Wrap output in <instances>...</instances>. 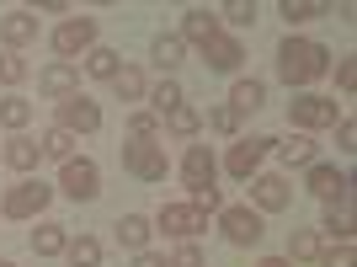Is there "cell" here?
Segmentation results:
<instances>
[{
	"instance_id": "cell-18",
	"label": "cell",
	"mask_w": 357,
	"mask_h": 267,
	"mask_svg": "<svg viewBox=\"0 0 357 267\" xmlns=\"http://www.w3.org/2000/svg\"><path fill=\"white\" fill-rule=\"evenodd\" d=\"M0 161L16 166V171H38L43 145H38V139H27V134H11V139H6V150H0Z\"/></svg>"
},
{
	"instance_id": "cell-3",
	"label": "cell",
	"mask_w": 357,
	"mask_h": 267,
	"mask_svg": "<svg viewBox=\"0 0 357 267\" xmlns=\"http://www.w3.org/2000/svg\"><path fill=\"white\" fill-rule=\"evenodd\" d=\"M123 171L139 177V182H165V171H171L165 145L160 139H128V145H123Z\"/></svg>"
},
{
	"instance_id": "cell-33",
	"label": "cell",
	"mask_w": 357,
	"mask_h": 267,
	"mask_svg": "<svg viewBox=\"0 0 357 267\" xmlns=\"http://www.w3.org/2000/svg\"><path fill=\"white\" fill-rule=\"evenodd\" d=\"M38 145H43V155H54V161H75V134H64V129H48Z\"/></svg>"
},
{
	"instance_id": "cell-35",
	"label": "cell",
	"mask_w": 357,
	"mask_h": 267,
	"mask_svg": "<svg viewBox=\"0 0 357 267\" xmlns=\"http://www.w3.org/2000/svg\"><path fill=\"white\" fill-rule=\"evenodd\" d=\"M219 22H229V27H251V22H256V6H251V0H229V6L219 11Z\"/></svg>"
},
{
	"instance_id": "cell-2",
	"label": "cell",
	"mask_w": 357,
	"mask_h": 267,
	"mask_svg": "<svg viewBox=\"0 0 357 267\" xmlns=\"http://www.w3.org/2000/svg\"><path fill=\"white\" fill-rule=\"evenodd\" d=\"M48 203H54V187H48L43 177H22L11 193L0 198V214H6V219H38Z\"/></svg>"
},
{
	"instance_id": "cell-6",
	"label": "cell",
	"mask_w": 357,
	"mask_h": 267,
	"mask_svg": "<svg viewBox=\"0 0 357 267\" xmlns=\"http://www.w3.org/2000/svg\"><path fill=\"white\" fill-rule=\"evenodd\" d=\"M96 48V16H70V22H59V32H54V54L59 59L75 64V54H91Z\"/></svg>"
},
{
	"instance_id": "cell-11",
	"label": "cell",
	"mask_w": 357,
	"mask_h": 267,
	"mask_svg": "<svg viewBox=\"0 0 357 267\" xmlns=\"http://www.w3.org/2000/svg\"><path fill=\"white\" fill-rule=\"evenodd\" d=\"M155 224H160L165 236H176V240H192L197 230H208V214L192 203H165L160 214H155Z\"/></svg>"
},
{
	"instance_id": "cell-1",
	"label": "cell",
	"mask_w": 357,
	"mask_h": 267,
	"mask_svg": "<svg viewBox=\"0 0 357 267\" xmlns=\"http://www.w3.org/2000/svg\"><path fill=\"white\" fill-rule=\"evenodd\" d=\"M331 70V48L326 43H310V38H283V48H278V75H283L288 86H310V80H320V75Z\"/></svg>"
},
{
	"instance_id": "cell-21",
	"label": "cell",
	"mask_w": 357,
	"mask_h": 267,
	"mask_svg": "<svg viewBox=\"0 0 357 267\" xmlns=\"http://www.w3.org/2000/svg\"><path fill=\"white\" fill-rule=\"evenodd\" d=\"M149 236H155V230H149L144 214H123L118 219V240L128 246V252H149Z\"/></svg>"
},
{
	"instance_id": "cell-44",
	"label": "cell",
	"mask_w": 357,
	"mask_h": 267,
	"mask_svg": "<svg viewBox=\"0 0 357 267\" xmlns=\"http://www.w3.org/2000/svg\"><path fill=\"white\" fill-rule=\"evenodd\" d=\"M256 267H294V262H288V257H261Z\"/></svg>"
},
{
	"instance_id": "cell-17",
	"label": "cell",
	"mask_w": 357,
	"mask_h": 267,
	"mask_svg": "<svg viewBox=\"0 0 357 267\" xmlns=\"http://www.w3.org/2000/svg\"><path fill=\"white\" fill-rule=\"evenodd\" d=\"M240 59H245V48H240V38H229V32H219V38L203 48V64H208L213 75H235Z\"/></svg>"
},
{
	"instance_id": "cell-29",
	"label": "cell",
	"mask_w": 357,
	"mask_h": 267,
	"mask_svg": "<svg viewBox=\"0 0 357 267\" xmlns=\"http://www.w3.org/2000/svg\"><path fill=\"white\" fill-rule=\"evenodd\" d=\"M288 262H320V236L314 230H294L288 236Z\"/></svg>"
},
{
	"instance_id": "cell-30",
	"label": "cell",
	"mask_w": 357,
	"mask_h": 267,
	"mask_svg": "<svg viewBox=\"0 0 357 267\" xmlns=\"http://www.w3.org/2000/svg\"><path fill=\"white\" fill-rule=\"evenodd\" d=\"M0 123H6L11 134H22L32 123V102L27 96H6V102H0Z\"/></svg>"
},
{
	"instance_id": "cell-20",
	"label": "cell",
	"mask_w": 357,
	"mask_h": 267,
	"mask_svg": "<svg viewBox=\"0 0 357 267\" xmlns=\"http://www.w3.org/2000/svg\"><path fill=\"white\" fill-rule=\"evenodd\" d=\"M149 54H155V64H160V75H176L181 59H187V43H181L176 32H160V38L149 43Z\"/></svg>"
},
{
	"instance_id": "cell-28",
	"label": "cell",
	"mask_w": 357,
	"mask_h": 267,
	"mask_svg": "<svg viewBox=\"0 0 357 267\" xmlns=\"http://www.w3.org/2000/svg\"><path fill=\"white\" fill-rule=\"evenodd\" d=\"M118 70H123V54H118V48H102V43H96L86 54V75H96V80H112Z\"/></svg>"
},
{
	"instance_id": "cell-15",
	"label": "cell",
	"mask_w": 357,
	"mask_h": 267,
	"mask_svg": "<svg viewBox=\"0 0 357 267\" xmlns=\"http://www.w3.org/2000/svg\"><path fill=\"white\" fill-rule=\"evenodd\" d=\"M219 11H208V6H192V11H187V16H181V32H176V38H181V43H197V48H208L213 43V38H219Z\"/></svg>"
},
{
	"instance_id": "cell-13",
	"label": "cell",
	"mask_w": 357,
	"mask_h": 267,
	"mask_svg": "<svg viewBox=\"0 0 357 267\" xmlns=\"http://www.w3.org/2000/svg\"><path fill=\"white\" fill-rule=\"evenodd\" d=\"M213 177H219V161H213L208 145H187V155H181V182L192 187V193H208Z\"/></svg>"
},
{
	"instance_id": "cell-19",
	"label": "cell",
	"mask_w": 357,
	"mask_h": 267,
	"mask_svg": "<svg viewBox=\"0 0 357 267\" xmlns=\"http://www.w3.org/2000/svg\"><path fill=\"white\" fill-rule=\"evenodd\" d=\"M272 150H278V161H283V166H314V161H320V145H314L310 134H294V139H272Z\"/></svg>"
},
{
	"instance_id": "cell-14",
	"label": "cell",
	"mask_w": 357,
	"mask_h": 267,
	"mask_svg": "<svg viewBox=\"0 0 357 267\" xmlns=\"http://www.w3.org/2000/svg\"><path fill=\"white\" fill-rule=\"evenodd\" d=\"M38 91H43L48 102H64V96H75V91H80V70H75L70 59H54L43 75H38Z\"/></svg>"
},
{
	"instance_id": "cell-45",
	"label": "cell",
	"mask_w": 357,
	"mask_h": 267,
	"mask_svg": "<svg viewBox=\"0 0 357 267\" xmlns=\"http://www.w3.org/2000/svg\"><path fill=\"white\" fill-rule=\"evenodd\" d=\"M0 267H11V262H6V257H0Z\"/></svg>"
},
{
	"instance_id": "cell-16",
	"label": "cell",
	"mask_w": 357,
	"mask_h": 267,
	"mask_svg": "<svg viewBox=\"0 0 357 267\" xmlns=\"http://www.w3.org/2000/svg\"><path fill=\"white\" fill-rule=\"evenodd\" d=\"M32 38H38V11H6L0 16V43H6V54H22Z\"/></svg>"
},
{
	"instance_id": "cell-25",
	"label": "cell",
	"mask_w": 357,
	"mask_h": 267,
	"mask_svg": "<svg viewBox=\"0 0 357 267\" xmlns=\"http://www.w3.org/2000/svg\"><path fill=\"white\" fill-rule=\"evenodd\" d=\"M64 246H70L64 224H38V230H32V252L38 257H64Z\"/></svg>"
},
{
	"instance_id": "cell-8",
	"label": "cell",
	"mask_w": 357,
	"mask_h": 267,
	"mask_svg": "<svg viewBox=\"0 0 357 267\" xmlns=\"http://www.w3.org/2000/svg\"><path fill=\"white\" fill-rule=\"evenodd\" d=\"M251 203H256V214H283V208H294V187H288V177H278V171H256V177H251Z\"/></svg>"
},
{
	"instance_id": "cell-27",
	"label": "cell",
	"mask_w": 357,
	"mask_h": 267,
	"mask_svg": "<svg viewBox=\"0 0 357 267\" xmlns=\"http://www.w3.org/2000/svg\"><path fill=\"white\" fill-rule=\"evenodd\" d=\"M165 129H171V134H176V139H192V134L197 129H203V113H197V107H187V102H181V107H171V113H165Z\"/></svg>"
},
{
	"instance_id": "cell-31",
	"label": "cell",
	"mask_w": 357,
	"mask_h": 267,
	"mask_svg": "<svg viewBox=\"0 0 357 267\" xmlns=\"http://www.w3.org/2000/svg\"><path fill=\"white\" fill-rule=\"evenodd\" d=\"M320 230H326L331 240H352V214H347V203H336V208H326V214H320Z\"/></svg>"
},
{
	"instance_id": "cell-42",
	"label": "cell",
	"mask_w": 357,
	"mask_h": 267,
	"mask_svg": "<svg viewBox=\"0 0 357 267\" xmlns=\"http://www.w3.org/2000/svg\"><path fill=\"white\" fill-rule=\"evenodd\" d=\"M336 86H342V91H352V86H357V64H352V59L336 64Z\"/></svg>"
},
{
	"instance_id": "cell-41",
	"label": "cell",
	"mask_w": 357,
	"mask_h": 267,
	"mask_svg": "<svg viewBox=\"0 0 357 267\" xmlns=\"http://www.w3.org/2000/svg\"><path fill=\"white\" fill-rule=\"evenodd\" d=\"M192 208H203V214H219V208H224L219 187H208V193H192Z\"/></svg>"
},
{
	"instance_id": "cell-5",
	"label": "cell",
	"mask_w": 357,
	"mask_h": 267,
	"mask_svg": "<svg viewBox=\"0 0 357 267\" xmlns=\"http://www.w3.org/2000/svg\"><path fill=\"white\" fill-rule=\"evenodd\" d=\"M288 123L294 129H331L336 123V96H314V91H298L294 102H288Z\"/></svg>"
},
{
	"instance_id": "cell-10",
	"label": "cell",
	"mask_w": 357,
	"mask_h": 267,
	"mask_svg": "<svg viewBox=\"0 0 357 267\" xmlns=\"http://www.w3.org/2000/svg\"><path fill=\"white\" fill-rule=\"evenodd\" d=\"M54 129H64V134H96V129H102V107L75 91V96H64V102H59V123H54Z\"/></svg>"
},
{
	"instance_id": "cell-39",
	"label": "cell",
	"mask_w": 357,
	"mask_h": 267,
	"mask_svg": "<svg viewBox=\"0 0 357 267\" xmlns=\"http://www.w3.org/2000/svg\"><path fill=\"white\" fill-rule=\"evenodd\" d=\"M336 150H342V155H352V150H357V123L352 118L336 123Z\"/></svg>"
},
{
	"instance_id": "cell-37",
	"label": "cell",
	"mask_w": 357,
	"mask_h": 267,
	"mask_svg": "<svg viewBox=\"0 0 357 267\" xmlns=\"http://www.w3.org/2000/svg\"><path fill=\"white\" fill-rule=\"evenodd\" d=\"M128 134H134V139H160V118H155V113H134V118H128Z\"/></svg>"
},
{
	"instance_id": "cell-23",
	"label": "cell",
	"mask_w": 357,
	"mask_h": 267,
	"mask_svg": "<svg viewBox=\"0 0 357 267\" xmlns=\"http://www.w3.org/2000/svg\"><path fill=\"white\" fill-rule=\"evenodd\" d=\"M278 16H283L288 27H304V22H314V16H331V6L326 0H283Z\"/></svg>"
},
{
	"instance_id": "cell-12",
	"label": "cell",
	"mask_w": 357,
	"mask_h": 267,
	"mask_svg": "<svg viewBox=\"0 0 357 267\" xmlns=\"http://www.w3.org/2000/svg\"><path fill=\"white\" fill-rule=\"evenodd\" d=\"M267 150H272V139H267V134L235 139V145H229V161H224V166H229V177H235V182H251V177H256V166H261V155H267Z\"/></svg>"
},
{
	"instance_id": "cell-22",
	"label": "cell",
	"mask_w": 357,
	"mask_h": 267,
	"mask_svg": "<svg viewBox=\"0 0 357 267\" xmlns=\"http://www.w3.org/2000/svg\"><path fill=\"white\" fill-rule=\"evenodd\" d=\"M144 96H149V102H155V118H165L171 107H181V102H187V91H181V80H176V75H165L160 86H149Z\"/></svg>"
},
{
	"instance_id": "cell-38",
	"label": "cell",
	"mask_w": 357,
	"mask_h": 267,
	"mask_svg": "<svg viewBox=\"0 0 357 267\" xmlns=\"http://www.w3.org/2000/svg\"><path fill=\"white\" fill-rule=\"evenodd\" d=\"M165 267H203V246H192V240H181L176 252H171V262Z\"/></svg>"
},
{
	"instance_id": "cell-24",
	"label": "cell",
	"mask_w": 357,
	"mask_h": 267,
	"mask_svg": "<svg viewBox=\"0 0 357 267\" xmlns=\"http://www.w3.org/2000/svg\"><path fill=\"white\" fill-rule=\"evenodd\" d=\"M229 107H235L240 118H245V113H256V107H267V86H261V80H235Z\"/></svg>"
},
{
	"instance_id": "cell-34",
	"label": "cell",
	"mask_w": 357,
	"mask_h": 267,
	"mask_svg": "<svg viewBox=\"0 0 357 267\" xmlns=\"http://www.w3.org/2000/svg\"><path fill=\"white\" fill-rule=\"evenodd\" d=\"M27 80V59L22 54H0V86H22Z\"/></svg>"
},
{
	"instance_id": "cell-9",
	"label": "cell",
	"mask_w": 357,
	"mask_h": 267,
	"mask_svg": "<svg viewBox=\"0 0 357 267\" xmlns=\"http://www.w3.org/2000/svg\"><path fill=\"white\" fill-rule=\"evenodd\" d=\"M304 187H310L326 208H336V203H347V198H352V177H347V171H336V166H326V161L310 166V182H304Z\"/></svg>"
},
{
	"instance_id": "cell-40",
	"label": "cell",
	"mask_w": 357,
	"mask_h": 267,
	"mask_svg": "<svg viewBox=\"0 0 357 267\" xmlns=\"http://www.w3.org/2000/svg\"><path fill=\"white\" fill-rule=\"evenodd\" d=\"M320 267H352V240L336 246V252H320Z\"/></svg>"
},
{
	"instance_id": "cell-26",
	"label": "cell",
	"mask_w": 357,
	"mask_h": 267,
	"mask_svg": "<svg viewBox=\"0 0 357 267\" xmlns=\"http://www.w3.org/2000/svg\"><path fill=\"white\" fill-rule=\"evenodd\" d=\"M112 91H118L123 102H144V91H149V80H144V70H134V64H123V70L112 75Z\"/></svg>"
},
{
	"instance_id": "cell-43",
	"label": "cell",
	"mask_w": 357,
	"mask_h": 267,
	"mask_svg": "<svg viewBox=\"0 0 357 267\" xmlns=\"http://www.w3.org/2000/svg\"><path fill=\"white\" fill-rule=\"evenodd\" d=\"M134 267H165L160 252H134Z\"/></svg>"
},
{
	"instance_id": "cell-4",
	"label": "cell",
	"mask_w": 357,
	"mask_h": 267,
	"mask_svg": "<svg viewBox=\"0 0 357 267\" xmlns=\"http://www.w3.org/2000/svg\"><path fill=\"white\" fill-rule=\"evenodd\" d=\"M219 230L229 246H261V236H267V224H261V214H256L251 203H235V208H219Z\"/></svg>"
},
{
	"instance_id": "cell-7",
	"label": "cell",
	"mask_w": 357,
	"mask_h": 267,
	"mask_svg": "<svg viewBox=\"0 0 357 267\" xmlns=\"http://www.w3.org/2000/svg\"><path fill=\"white\" fill-rule=\"evenodd\" d=\"M59 193L64 198H75V203H91V198L102 193V171H96V161H64V171H59Z\"/></svg>"
},
{
	"instance_id": "cell-32",
	"label": "cell",
	"mask_w": 357,
	"mask_h": 267,
	"mask_svg": "<svg viewBox=\"0 0 357 267\" xmlns=\"http://www.w3.org/2000/svg\"><path fill=\"white\" fill-rule=\"evenodd\" d=\"M64 257H70L75 267H102V240H96V236H80V240L64 246Z\"/></svg>"
},
{
	"instance_id": "cell-36",
	"label": "cell",
	"mask_w": 357,
	"mask_h": 267,
	"mask_svg": "<svg viewBox=\"0 0 357 267\" xmlns=\"http://www.w3.org/2000/svg\"><path fill=\"white\" fill-rule=\"evenodd\" d=\"M208 129H213V134H240V113H235L229 102L213 107V113H208Z\"/></svg>"
}]
</instances>
